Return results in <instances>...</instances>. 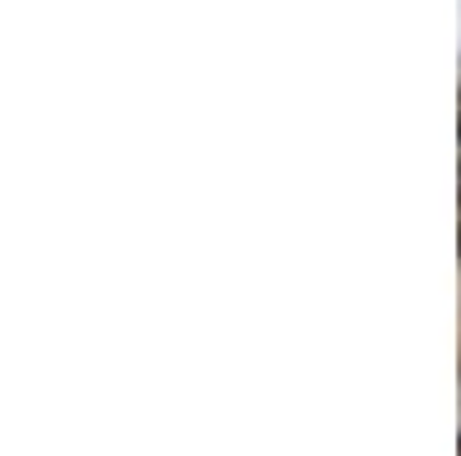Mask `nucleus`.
I'll list each match as a JSON object with an SVG mask.
<instances>
[{"label": "nucleus", "mask_w": 461, "mask_h": 456, "mask_svg": "<svg viewBox=\"0 0 461 456\" xmlns=\"http://www.w3.org/2000/svg\"><path fill=\"white\" fill-rule=\"evenodd\" d=\"M456 456H461V434H456Z\"/></svg>", "instance_id": "obj_3"}, {"label": "nucleus", "mask_w": 461, "mask_h": 456, "mask_svg": "<svg viewBox=\"0 0 461 456\" xmlns=\"http://www.w3.org/2000/svg\"><path fill=\"white\" fill-rule=\"evenodd\" d=\"M456 139H461V93H456Z\"/></svg>", "instance_id": "obj_2"}, {"label": "nucleus", "mask_w": 461, "mask_h": 456, "mask_svg": "<svg viewBox=\"0 0 461 456\" xmlns=\"http://www.w3.org/2000/svg\"><path fill=\"white\" fill-rule=\"evenodd\" d=\"M456 212H461V162H456ZM456 240H461V226H456Z\"/></svg>", "instance_id": "obj_1"}]
</instances>
